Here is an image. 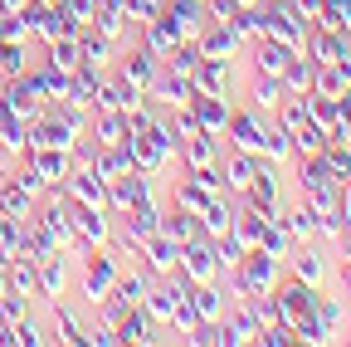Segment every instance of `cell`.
Wrapping results in <instances>:
<instances>
[{
    "label": "cell",
    "mask_w": 351,
    "mask_h": 347,
    "mask_svg": "<svg viewBox=\"0 0 351 347\" xmlns=\"http://www.w3.org/2000/svg\"><path fill=\"white\" fill-rule=\"evenodd\" d=\"M263 127H269V113H258V108H234L230 113V122H225V133H219V137H225L230 147H239V152H254L258 157V142H263Z\"/></svg>",
    "instance_id": "8"
},
{
    "label": "cell",
    "mask_w": 351,
    "mask_h": 347,
    "mask_svg": "<svg viewBox=\"0 0 351 347\" xmlns=\"http://www.w3.org/2000/svg\"><path fill=\"white\" fill-rule=\"evenodd\" d=\"M161 10H166V0H127V5H122V15H127V25H132V30L161 20Z\"/></svg>",
    "instance_id": "45"
},
{
    "label": "cell",
    "mask_w": 351,
    "mask_h": 347,
    "mask_svg": "<svg viewBox=\"0 0 351 347\" xmlns=\"http://www.w3.org/2000/svg\"><path fill=\"white\" fill-rule=\"evenodd\" d=\"M317 25H332V30H346L351 34V0H322Z\"/></svg>",
    "instance_id": "48"
},
{
    "label": "cell",
    "mask_w": 351,
    "mask_h": 347,
    "mask_svg": "<svg viewBox=\"0 0 351 347\" xmlns=\"http://www.w3.org/2000/svg\"><path fill=\"white\" fill-rule=\"evenodd\" d=\"M78 54H83V64H93V69H112L117 54H122V45H117V39H108L103 30L83 25V30H78Z\"/></svg>",
    "instance_id": "16"
},
{
    "label": "cell",
    "mask_w": 351,
    "mask_h": 347,
    "mask_svg": "<svg viewBox=\"0 0 351 347\" xmlns=\"http://www.w3.org/2000/svg\"><path fill=\"white\" fill-rule=\"evenodd\" d=\"M288 98V89H283V78L278 74H249V108H258V113H274L278 103Z\"/></svg>",
    "instance_id": "25"
},
{
    "label": "cell",
    "mask_w": 351,
    "mask_h": 347,
    "mask_svg": "<svg viewBox=\"0 0 351 347\" xmlns=\"http://www.w3.org/2000/svg\"><path fill=\"white\" fill-rule=\"evenodd\" d=\"M117 342H132V347H147V342H161V323L142 309H127V318L117 323Z\"/></svg>",
    "instance_id": "21"
},
{
    "label": "cell",
    "mask_w": 351,
    "mask_h": 347,
    "mask_svg": "<svg viewBox=\"0 0 351 347\" xmlns=\"http://www.w3.org/2000/svg\"><path fill=\"white\" fill-rule=\"evenodd\" d=\"M191 83H195V93H219V98H230L234 93V59H205L191 69Z\"/></svg>",
    "instance_id": "12"
},
{
    "label": "cell",
    "mask_w": 351,
    "mask_h": 347,
    "mask_svg": "<svg viewBox=\"0 0 351 347\" xmlns=\"http://www.w3.org/2000/svg\"><path fill=\"white\" fill-rule=\"evenodd\" d=\"M44 64H54L59 74H73V69L83 64V54H78V34L54 39V45H49V54H44Z\"/></svg>",
    "instance_id": "41"
},
{
    "label": "cell",
    "mask_w": 351,
    "mask_h": 347,
    "mask_svg": "<svg viewBox=\"0 0 351 347\" xmlns=\"http://www.w3.org/2000/svg\"><path fill=\"white\" fill-rule=\"evenodd\" d=\"M166 328H171V337L181 342V337H191L195 328H200V313H195V303H191V293L171 309V318H166Z\"/></svg>",
    "instance_id": "43"
},
{
    "label": "cell",
    "mask_w": 351,
    "mask_h": 347,
    "mask_svg": "<svg viewBox=\"0 0 351 347\" xmlns=\"http://www.w3.org/2000/svg\"><path fill=\"white\" fill-rule=\"evenodd\" d=\"M191 113L200 117V127L205 133H225V122H230V113H234V98H219V93H195L191 98Z\"/></svg>",
    "instance_id": "23"
},
{
    "label": "cell",
    "mask_w": 351,
    "mask_h": 347,
    "mask_svg": "<svg viewBox=\"0 0 351 347\" xmlns=\"http://www.w3.org/2000/svg\"><path fill=\"white\" fill-rule=\"evenodd\" d=\"M219 137L215 133H200V137H186V142H176V161H181V171H195V166H210L219 161Z\"/></svg>",
    "instance_id": "22"
},
{
    "label": "cell",
    "mask_w": 351,
    "mask_h": 347,
    "mask_svg": "<svg viewBox=\"0 0 351 347\" xmlns=\"http://www.w3.org/2000/svg\"><path fill=\"white\" fill-rule=\"evenodd\" d=\"M88 137L93 142H127V113L122 108H93L88 113Z\"/></svg>",
    "instance_id": "27"
},
{
    "label": "cell",
    "mask_w": 351,
    "mask_h": 347,
    "mask_svg": "<svg viewBox=\"0 0 351 347\" xmlns=\"http://www.w3.org/2000/svg\"><path fill=\"white\" fill-rule=\"evenodd\" d=\"M298 201H307L317 215L341 210V181H313V186H298Z\"/></svg>",
    "instance_id": "35"
},
{
    "label": "cell",
    "mask_w": 351,
    "mask_h": 347,
    "mask_svg": "<svg viewBox=\"0 0 351 347\" xmlns=\"http://www.w3.org/2000/svg\"><path fill=\"white\" fill-rule=\"evenodd\" d=\"M313 318H317L322 342H341V333H346V298L317 289V298H313Z\"/></svg>",
    "instance_id": "14"
},
{
    "label": "cell",
    "mask_w": 351,
    "mask_h": 347,
    "mask_svg": "<svg viewBox=\"0 0 351 347\" xmlns=\"http://www.w3.org/2000/svg\"><path fill=\"white\" fill-rule=\"evenodd\" d=\"M15 181H20V186H25V191H29L34 201H39L44 191H49V181H44V177H39V171H34V166L25 161V157H20V166H15Z\"/></svg>",
    "instance_id": "51"
},
{
    "label": "cell",
    "mask_w": 351,
    "mask_h": 347,
    "mask_svg": "<svg viewBox=\"0 0 351 347\" xmlns=\"http://www.w3.org/2000/svg\"><path fill=\"white\" fill-rule=\"evenodd\" d=\"M137 39H142V45L156 54V59H166L176 45H181V34H176L166 20H152V25H137Z\"/></svg>",
    "instance_id": "36"
},
{
    "label": "cell",
    "mask_w": 351,
    "mask_h": 347,
    "mask_svg": "<svg viewBox=\"0 0 351 347\" xmlns=\"http://www.w3.org/2000/svg\"><path fill=\"white\" fill-rule=\"evenodd\" d=\"M341 342H351V328H346V333H341Z\"/></svg>",
    "instance_id": "57"
},
{
    "label": "cell",
    "mask_w": 351,
    "mask_h": 347,
    "mask_svg": "<svg viewBox=\"0 0 351 347\" xmlns=\"http://www.w3.org/2000/svg\"><path fill=\"white\" fill-rule=\"evenodd\" d=\"M10 333H15V342H20V347H39V342H49V337H44V328H39V318H29V313H25V318H15V323H10Z\"/></svg>",
    "instance_id": "50"
},
{
    "label": "cell",
    "mask_w": 351,
    "mask_h": 347,
    "mask_svg": "<svg viewBox=\"0 0 351 347\" xmlns=\"http://www.w3.org/2000/svg\"><path fill=\"white\" fill-rule=\"evenodd\" d=\"M147 93L171 113V108H186V103L195 98V83H191V74H176V69H166V64H161V74L152 78V89H147Z\"/></svg>",
    "instance_id": "13"
},
{
    "label": "cell",
    "mask_w": 351,
    "mask_h": 347,
    "mask_svg": "<svg viewBox=\"0 0 351 347\" xmlns=\"http://www.w3.org/2000/svg\"><path fill=\"white\" fill-rule=\"evenodd\" d=\"M254 171H258V157L254 152H239V147H225L219 152V177H225V191L239 196L249 181H254Z\"/></svg>",
    "instance_id": "15"
},
{
    "label": "cell",
    "mask_w": 351,
    "mask_h": 347,
    "mask_svg": "<svg viewBox=\"0 0 351 347\" xmlns=\"http://www.w3.org/2000/svg\"><path fill=\"white\" fill-rule=\"evenodd\" d=\"M69 215H73V230L88 249H103L112 240V215L103 205H83V201H69Z\"/></svg>",
    "instance_id": "11"
},
{
    "label": "cell",
    "mask_w": 351,
    "mask_h": 347,
    "mask_svg": "<svg viewBox=\"0 0 351 347\" xmlns=\"http://www.w3.org/2000/svg\"><path fill=\"white\" fill-rule=\"evenodd\" d=\"M171 127H176V142H186V137H200V133H205L200 117L191 113V103H186V108H171Z\"/></svg>",
    "instance_id": "49"
},
{
    "label": "cell",
    "mask_w": 351,
    "mask_h": 347,
    "mask_svg": "<svg viewBox=\"0 0 351 347\" xmlns=\"http://www.w3.org/2000/svg\"><path fill=\"white\" fill-rule=\"evenodd\" d=\"M176 274H181L186 284H210V279H219V254H215V240H210V235H191V240L181 245Z\"/></svg>",
    "instance_id": "4"
},
{
    "label": "cell",
    "mask_w": 351,
    "mask_h": 347,
    "mask_svg": "<svg viewBox=\"0 0 351 347\" xmlns=\"http://www.w3.org/2000/svg\"><path fill=\"white\" fill-rule=\"evenodd\" d=\"M274 298H278L283 323L293 328V323H302V318H313V298H317V289H313V284H302V279H293V274L283 269V279L274 284Z\"/></svg>",
    "instance_id": "9"
},
{
    "label": "cell",
    "mask_w": 351,
    "mask_h": 347,
    "mask_svg": "<svg viewBox=\"0 0 351 347\" xmlns=\"http://www.w3.org/2000/svg\"><path fill=\"white\" fill-rule=\"evenodd\" d=\"M239 5H263V0H239Z\"/></svg>",
    "instance_id": "56"
},
{
    "label": "cell",
    "mask_w": 351,
    "mask_h": 347,
    "mask_svg": "<svg viewBox=\"0 0 351 347\" xmlns=\"http://www.w3.org/2000/svg\"><path fill=\"white\" fill-rule=\"evenodd\" d=\"M346 313H351V293H346Z\"/></svg>",
    "instance_id": "58"
},
{
    "label": "cell",
    "mask_w": 351,
    "mask_h": 347,
    "mask_svg": "<svg viewBox=\"0 0 351 347\" xmlns=\"http://www.w3.org/2000/svg\"><path fill=\"white\" fill-rule=\"evenodd\" d=\"M44 337L78 347V342H83V318H78V309H69L64 298H54V323H49V333H44Z\"/></svg>",
    "instance_id": "30"
},
{
    "label": "cell",
    "mask_w": 351,
    "mask_h": 347,
    "mask_svg": "<svg viewBox=\"0 0 351 347\" xmlns=\"http://www.w3.org/2000/svg\"><path fill=\"white\" fill-rule=\"evenodd\" d=\"M117 274H122V254H117L112 245L88 249V254H83V298H88V303H98L103 293H112Z\"/></svg>",
    "instance_id": "1"
},
{
    "label": "cell",
    "mask_w": 351,
    "mask_h": 347,
    "mask_svg": "<svg viewBox=\"0 0 351 347\" xmlns=\"http://www.w3.org/2000/svg\"><path fill=\"white\" fill-rule=\"evenodd\" d=\"M278 78H283V89H288V93H298V98H302V93H313V78H317V64H313V59H307V54L298 49V54L288 59V69H283Z\"/></svg>",
    "instance_id": "32"
},
{
    "label": "cell",
    "mask_w": 351,
    "mask_h": 347,
    "mask_svg": "<svg viewBox=\"0 0 351 347\" xmlns=\"http://www.w3.org/2000/svg\"><path fill=\"white\" fill-rule=\"evenodd\" d=\"M152 196H166L161 191V177H147V171H127V177L108 181V215L117 221V215H127L132 205H142Z\"/></svg>",
    "instance_id": "2"
},
{
    "label": "cell",
    "mask_w": 351,
    "mask_h": 347,
    "mask_svg": "<svg viewBox=\"0 0 351 347\" xmlns=\"http://www.w3.org/2000/svg\"><path fill=\"white\" fill-rule=\"evenodd\" d=\"M186 293H191V303H195L200 323H210V318H219V313L230 309V293H225V284H219V279H210V284H191Z\"/></svg>",
    "instance_id": "28"
},
{
    "label": "cell",
    "mask_w": 351,
    "mask_h": 347,
    "mask_svg": "<svg viewBox=\"0 0 351 347\" xmlns=\"http://www.w3.org/2000/svg\"><path fill=\"white\" fill-rule=\"evenodd\" d=\"M317 157L327 161L332 181H351V142H337V137H327V147H322Z\"/></svg>",
    "instance_id": "42"
},
{
    "label": "cell",
    "mask_w": 351,
    "mask_h": 347,
    "mask_svg": "<svg viewBox=\"0 0 351 347\" xmlns=\"http://www.w3.org/2000/svg\"><path fill=\"white\" fill-rule=\"evenodd\" d=\"M337 293H351V259H337Z\"/></svg>",
    "instance_id": "53"
},
{
    "label": "cell",
    "mask_w": 351,
    "mask_h": 347,
    "mask_svg": "<svg viewBox=\"0 0 351 347\" xmlns=\"http://www.w3.org/2000/svg\"><path fill=\"white\" fill-rule=\"evenodd\" d=\"M83 342L88 347H117V328L112 323H88L83 328Z\"/></svg>",
    "instance_id": "52"
},
{
    "label": "cell",
    "mask_w": 351,
    "mask_h": 347,
    "mask_svg": "<svg viewBox=\"0 0 351 347\" xmlns=\"http://www.w3.org/2000/svg\"><path fill=\"white\" fill-rule=\"evenodd\" d=\"M258 157L269 161V166H288V161H293V133H288V127H278V122H274V113H269V127H263Z\"/></svg>",
    "instance_id": "29"
},
{
    "label": "cell",
    "mask_w": 351,
    "mask_h": 347,
    "mask_svg": "<svg viewBox=\"0 0 351 347\" xmlns=\"http://www.w3.org/2000/svg\"><path fill=\"white\" fill-rule=\"evenodd\" d=\"M258 249H263V254H274V259H288V254H293V235H288V225L278 221V215H269V221H263Z\"/></svg>",
    "instance_id": "38"
},
{
    "label": "cell",
    "mask_w": 351,
    "mask_h": 347,
    "mask_svg": "<svg viewBox=\"0 0 351 347\" xmlns=\"http://www.w3.org/2000/svg\"><path fill=\"white\" fill-rule=\"evenodd\" d=\"M161 64H166V69H176V74H191V69L200 64V45H195V39H181V45H176Z\"/></svg>",
    "instance_id": "46"
},
{
    "label": "cell",
    "mask_w": 351,
    "mask_h": 347,
    "mask_svg": "<svg viewBox=\"0 0 351 347\" xmlns=\"http://www.w3.org/2000/svg\"><path fill=\"white\" fill-rule=\"evenodd\" d=\"M29 74H34V83H39L44 103H59V98H69V74H59L54 64H29Z\"/></svg>",
    "instance_id": "39"
},
{
    "label": "cell",
    "mask_w": 351,
    "mask_h": 347,
    "mask_svg": "<svg viewBox=\"0 0 351 347\" xmlns=\"http://www.w3.org/2000/svg\"><path fill=\"white\" fill-rule=\"evenodd\" d=\"M34 284H39V289H34L39 298H49V303H54V298H64V289H69L64 249H59V254H49V259H34Z\"/></svg>",
    "instance_id": "20"
},
{
    "label": "cell",
    "mask_w": 351,
    "mask_h": 347,
    "mask_svg": "<svg viewBox=\"0 0 351 347\" xmlns=\"http://www.w3.org/2000/svg\"><path fill=\"white\" fill-rule=\"evenodd\" d=\"M39 5H64V0H39Z\"/></svg>",
    "instance_id": "55"
},
{
    "label": "cell",
    "mask_w": 351,
    "mask_h": 347,
    "mask_svg": "<svg viewBox=\"0 0 351 347\" xmlns=\"http://www.w3.org/2000/svg\"><path fill=\"white\" fill-rule=\"evenodd\" d=\"M176 259H181V245L166 240V235H152L142 245V269L156 279V274H176Z\"/></svg>",
    "instance_id": "24"
},
{
    "label": "cell",
    "mask_w": 351,
    "mask_h": 347,
    "mask_svg": "<svg viewBox=\"0 0 351 347\" xmlns=\"http://www.w3.org/2000/svg\"><path fill=\"white\" fill-rule=\"evenodd\" d=\"M166 205H176V210H191V215H200L205 205H210V191L195 181V177H186V181H176L171 191H166Z\"/></svg>",
    "instance_id": "33"
},
{
    "label": "cell",
    "mask_w": 351,
    "mask_h": 347,
    "mask_svg": "<svg viewBox=\"0 0 351 347\" xmlns=\"http://www.w3.org/2000/svg\"><path fill=\"white\" fill-rule=\"evenodd\" d=\"M34 196L15 181V177H5V181H0V210H5V215H15V221H29V215H34Z\"/></svg>",
    "instance_id": "34"
},
{
    "label": "cell",
    "mask_w": 351,
    "mask_h": 347,
    "mask_svg": "<svg viewBox=\"0 0 351 347\" xmlns=\"http://www.w3.org/2000/svg\"><path fill=\"white\" fill-rule=\"evenodd\" d=\"M293 54H298L293 45H283V39H269V34H258L254 45H249V64H254L258 74H283Z\"/></svg>",
    "instance_id": "19"
},
{
    "label": "cell",
    "mask_w": 351,
    "mask_h": 347,
    "mask_svg": "<svg viewBox=\"0 0 351 347\" xmlns=\"http://www.w3.org/2000/svg\"><path fill=\"white\" fill-rule=\"evenodd\" d=\"M195 45H200L205 59H239V54H249V45L234 34V25H225V20H205L200 34H195Z\"/></svg>",
    "instance_id": "10"
},
{
    "label": "cell",
    "mask_w": 351,
    "mask_h": 347,
    "mask_svg": "<svg viewBox=\"0 0 351 347\" xmlns=\"http://www.w3.org/2000/svg\"><path fill=\"white\" fill-rule=\"evenodd\" d=\"M219 318H225V328H230L234 347H239V342H258V323H254V313L244 309V303H230V309L219 313Z\"/></svg>",
    "instance_id": "40"
},
{
    "label": "cell",
    "mask_w": 351,
    "mask_h": 347,
    "mask_svg": "<svg viewBox=\"0 0 351 347\" xmlns=\"http://www.w3.org/2000/svg\"><path fill=\"white\" fill-rule=\"evenodd\" d=\"M307 117H313L322 133L332 137V127H337V98H327V93H307Z\"/></svg>",
    "instance_id": "44"
},
{
    "label": "cell",
    "mask_w": 351,
    "mask_h": 347,
    "mask_svg": "<svg viewBox=\"0 0 351 347\" xmlns=\"http://www.w3.org/2000/svg\"><path fill=\"white\" fill-rule=\"evenodd\" d=\"M161 235H166V240H176V245H186L191 235H200V215L176 210V205H161Z\"/></svg>",
    "instance_id": "31"
},
{
    "label": "cell",
    "mask_w": 351,
    "mask_h": 347,
    "mask_svg": "<svg viewBox=\"0 0 351 347\" xmlns=\"http://www.w3.org/2000/svg\"><path fill=\"white\" fill-rule=\"evenodd\" d=\"M239 205H249V210H258V215H278V205H283L278 166H269V161L258 157V171H254V181L239 191Z\"/></svg>",
    "instance_id": "7"
},
{
    "label": "cell",
    "mask_w": 351,
    "mask_h": 347,
    "mask_svg": "<svg viewBox=\"0 0 351 347\" xmlns=\"http://www.w3.org/2000/svg\"><path fill=\"white\" fill-rule=\"evenodd\" d=\"M302 54L313 59V64H337V59L351 54V34L313 20V25H307V34H302Z\"/></svg>",
    "instance_id": "6"
},
{
    "label": "cell",
    "mask_w": 351,
    "mask_h": 347,
    "mask_svg": "<svg viewBox=\"0 0 351 347\" xmlns=\"http://www.w3.org/2000/svg\"><path fill=\"white\" fill-rule=\"evenodd\" d=\"M283 269H288L293 279H302V284L322 289V284L332 279V249L317 245V240H302V245H293V254L283 259Z\"/></svg>",
    "instance_id": "3"
},
{
    "label": "cell",
    "mask_w": 351,
    "mask_h": 347,
    "mask_svg": "<svg viewBox=\"0 0 351 347\" xmlns=\"http://www.w3.org/2000/svg\"><path fill=\"white\" fill-rule=\"evenodd\" d=\"M161 20H166L176 34H181V39H195V34H200V25H205L210 15H205V0H166Z\"/></svg>",
    "instance_id": "17"
},
{
    "label": "cell",
    "mask_w": 351,
    "mask_h": 347,
    "mask_svg": "<svg viewBox=\"0 0 351 347\" xmlns=\"http://www.w3.org/2000/svg\"><path fill=\"white\" fill-rule=\"evenodd\" d=\"M230 25H234V34L244 39V45H254V39L263 34V20H258V5H239V15H234Z\"/></svg>",
    "instance_id": "47"
},
{
    "label": "cell",
    "mask_w": 351,
    "mask_h": 347,
    "mask_svg": "<svg viewBox=\"0 0 351 347\" xmlns=\"http://www.w3.org/2000/svg\"><path fill=\"white\" fill-rule=\"evenodd\" d=\"M258 20H263V34H269V39H283V45L302 49L307 20L288 5V0H263V5H258Z\"/></svg>",
    "instance_id": "5"
},
{
    "label": "cell",
    "mask_w": 351,
    "mask_h": 347,
    "mask_svg": "<svg viewBox=\"0 0 351 347\" xmlns=\"http://www.w3.org/2000/svg\"><path fill=\"white\" fill-rule=\"evenodd\" d=\"M341 215H346V230H351V181H341Z\"/></svg>",
    "instance_id": "54"
},
{
    "label": "cell",
    "mask_w": 351,
    "mask_h": 347,
    "mask_svg": "<svg viewBox=\"0 0 351 347\" xmlns=\"http://www.w3.org/2000/svg\"><path fill=\"white\" fill-rule=\"evenodd\" d=\"M20 157H25V161H29V166H34L49 186H59V181L69 177V171H73V157H69L64 147H25Z\"/></svg>",
    "instance_id": "18"
},
{
    "label": "cell",
    "mask_w": 351,
    "mask_h": 347,
    "mask_svg": "<svg viewBox=\"0 0 351 347\" xmlns=\"http://www.w3.org/2000/svg\"><path fill=\"white\" fill-rule=\"evenodd\" d=\"M278 221L288 225V235H293V245H302V240H317V210L307 205V201H283L278 205Z\"/></svg>",
    "instance_id": "26"
},
{
    "label": "cell",
    "mask_w": 351,
    "mask_h": 347,
    "mask_svg": "<svg viewBox=\"0 0 351 347\" xmlns=\"http://www.w3.org/2000/svg\"><path fill=\"white\" fill-rule=\"evenodd\" d=\"M93 30H103L108 39H117V45H127V34H132V25H127V15L117 10V5H108V0H98V10H93V20H88Z\"/></svg>",
    "instance_id": "37"
}]
</instances>
